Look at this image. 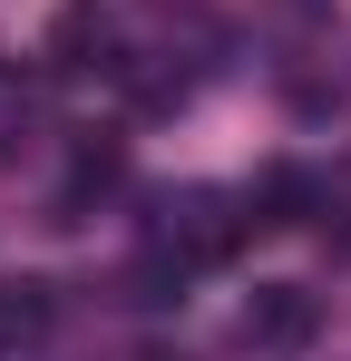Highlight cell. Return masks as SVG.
<instances>
[{
    "mask_svg": "<svg viewBox=\"0 0 351 361\" xmlns=\"http://www.w3.org/2000/svg\"><path fill=\"white\" fill-rule=\"evenodd\" d=\"M244 225H254V205H234L215 185H185V195L156 205V254H176V264L195 274V264H225L234 244H244Z\"/></svg>",
    "mask_w": 351,
    "mask_h": 361,
    "instance_id": "6da1fadb",
    "label": "cell"
},
{
    "mask_svg": "<svg viewBox=\"0 0 351 361\" xmlns=\"http://www.w3.org/2000/svg\"><path fill=\"white\" fill-rule=\"evenodd\" d=\"M312 322H322V302L302 283H254V302H244V342H264V352H302Z\"/></svg>",
    "mask_w": 351,
    "mask_h": 361,
    "instance_id": "7a4b0ae2",
    "label": "cell"
},
{
    "mask_svg": "<svg viewBox=\"0 0 351 361\" xmlns=\"http://www.w3.org/2000/svg\"><path fill=\"white\" fill-rule=\"evenodd\" d=\"M98 59H108V10H98V0H68L49 20V68L78 78V68H98Z\"/></svg>",
    "mask_w": 351,
    "mask_h": 361,
    "instance_id": "3957f363",
    "label": "cell"
},
{
    "mask_svg": "<svg viewBox=\"0 0 351 361\" xmlns=\"http://www.w3.org/2000/svg\"><path fill=\"white\" fill-rule=\"evenodd\" d=\"M49 322V283H10L0 293V332H39Z\"/></svg>",
    "mask_w": 351,
    "mask_h": 361,
    "instance_id": "277c9868",
    "label": "cell"
},
{
    "mask_svg": "<svg viewBox=\"0 0 351 361\" xmlns=\"http://www.w3.org/2000/svg\"><path fill=\"white\" fill-rule=\"evenodd\" d=\"M147 361H176V352H147Z\"/></svg>",
    "mask_w": 351,
    "mask_h": 361,
    "instance_id": "5b68a950",
    "label": "cell"
}]
</instances>
